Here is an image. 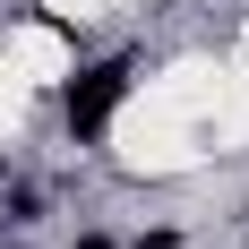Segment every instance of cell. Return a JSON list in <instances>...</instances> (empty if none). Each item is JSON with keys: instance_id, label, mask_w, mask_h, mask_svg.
Returning <instances> with one entry per match:
<instances>
[{"instance_id": "1", "label": "cell", "mask_w": 249, "mask_h": 249, "mask_svg": "<svg viewBox=\"0 0 249 249\" xmlns=\"http://www.w3.org/2000/svg\"><path fill=\"white\" fill-rule=\"evenodd\" d=\"M129 60H95V69H77L69 77V129L77 138H103L112 129V112H121V95H129Z\"/></svg>"}, {"instance_id": "2", "label": "cell", "mask_w": 249, "mask_h": 249, "mask_svg": "<svg viewBox=\"0 0 249 249\" xmlns=\"http://www.w3.org/2000/svg\"><path fill=\"white\" fill-rule=\"evenodd\" d=\"M77 249H112V241H103V232H86V241H77Z\"/></svg>"}]
</instances>
